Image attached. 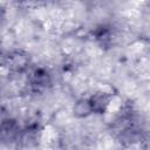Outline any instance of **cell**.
I'll return each mask as SVG.
<instances>
[{
    "label": "cell",
    "mask_w": 150,
    "mask_h": 150,
    "mask_svg": "<svg viewBox=\"0 0 150 150\" xmlns=\"http://www.w3.org/2000/svg\"><path fill=\"white\" fill-rule=\"evenodd\" d=\"M111 135L124 145L141 142L144 137V122L137 109L130 104H124L115 115L110 123Z\"/></svg>",
    "instance_id": "cell-1"
},
{
    "label": "cell",
    "mask_w": 150,
    "mask_h": 150,
    "mask_svg": "<svg viewBox=\"0 0 150 150\" xmlns=\"http://www.w3.org/2000/svg\"><path fill=\"white\" fill-rule=\"evenodd\" d=\"M114 96L108 91H95L89 96L79 98L73 107V112L79 118H84L91 115H103L109 109Z\"/></svg>",
    "instance_id": "cell-2"
},
{
    "label": "cell",
    "mask_w": 150,
    "mask_h": 150,
    "mask_svg": "<svg viewBox=\"0 0 150 150\" xmlns=\"http://www.w3.org/2000/svg\"><path fill=\"white\" fill-rule=\"evenodd\" d=\"M26 86L33 94H43L53 87V75L45 67L30 66L26 73Z\"/></svg>",
    "instance_id": "cell-3"
},
{
    "label": "cell",
    "mask_w": 150,
    "mask_h": 150,
    "mask_svg": "<svg viewBox=\"0 0 150 150\" xmlns=\"http://www.w3.org/2000/svg\"><path fill=\"white\" fill-rule=\"evenodd\" d=\"M5 66L8 68V71L13 75L26 74L30 67L29 56L23 52H13L8 54L4 60Z\"/></svg>",
    "instance_id": "cell-4"
},
{
    "label": "cell",
    "mask_w": 150,
    "mask_h": 150,
    "mask_svg": "<svg viewBox=\"0 0 150 150\" xmlns=\"http://www.w3.org/2000/svg\"><path fill=\"white\" fill-rule=\"evenodd\" d=\"M21 125L13 118H4L0 122V141L18 142Z\"/></svg>",
    "instance_id": "cell-5"
},
{
    "label": "cell",
    "mask_w": 150,
    "mask_h": 150,
    "mask_svg": "<svg viewBox=\"0 0 150 150\" xmlns=\"http://www.w3.org/2000/svg\"><path fill=\"white\" fill-rule=\"evenodd\" d=\"M6 19H7V11H6V7L0 4V26L6 21Z\"/></svg>",
    "instance_id": "cell-6"
},
{
    "label": "cell",
    "mask_w": 150,
    "mask_h": 150,
    "mask_svg": "<svg viewBox=\"0 0 150 150\" xmlns=\"http://www.w3.org/2000/svg\"><path fill=\"white\" fill-rule=\"evenodd\" d=\"M23 2H38V1H42V0H21Z\"/></svg>",
    "instance_id": "cell-7"
},
{
    "label": "cell",
    "mask_w": 150,
    "mask_h": 150,
    "mask_svg": "<svg viewBox=\"0 0 150 150\" xmlns=\"http://www.w3.org/2000/svg\"><path fill=\"white\" fill-rule=\"evenodd\" d=\"M0 93H1V82H0Z\"/></svg>",
    "instance_id": "cell-8"
}]
</instances>
